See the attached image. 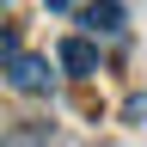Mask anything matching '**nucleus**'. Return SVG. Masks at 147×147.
<instances>
[{
	"label": "nucleus",
	"mask_w": 147,
	"mask_h": 147,
	"mask_svg": "<svg viewBox=\"0 0 147 147\" xmlns=\"http://www.w3.org/2000/svg\"><path fill=\"white\" fill-rule=\"evenodd\" d=\"M55 67H61V74H74V80L98 74V43H92V37H67V43L55 49Z\"/></svg>",
	"instance_id": "f03ea898"
},
{
	"label": "nucleus",
	"mask_w": 147,
	"mask_h": 147,
	"mask_svg": "<svg viewBox=\"0 0 147 147\" xmlns=\"http://www.w3.org/2000/svg\"><path fill=\"white\" fill-rule=\"evenodd\" d=\"M12 55H18V37H12L6 25H0V67H6V61H12Z\"/></svg>",
	"instance_id": "39448f33"
},
{
	"label": "nucleus",
	"mask_w": 147,
	"mask_h": 147,
	"mask_svg": "<svg viewBox=\"0 0 147 147\" xmlns=\"http://www.w3.org/2000/svg\"><path fill=\"white\" fill-rule=\"evenodd\" d=\"M0 147H49V123H25L12 135H0Z\"/></svg>",
	"instance_id": "20e7f679"
},
{
	"label": "nucleus",
	"mask_w": 147,
	"mask_h": 147,
	"mask_svg": "<svg viewBox=\"0 0 147 147\" xmlns=\"http://www.w3.org/2000/svg\"><path fill=\"white\" fill-rule=\"evenodd\" d=\"M80 25L86 31H123V6H117V0H86V6H80Z\"/></svg>",
	"instance_id": "7ed1b4c3"
},
{
	"label": "nucleus",
	"mask_w": 147,
	"mask_h": 147,
	"mask_svg": "<svg viewBox=\"0 0 147 147\" xmlns=\"http://www.w3.org/2000/svg\"><path fill=\"white\" fill-rule=\"evenodd\" d=\"M74 6H86V0H49V12H74Z\"/></svg>",
	"instance_id": "423d86ee"
},
{
	"label": "nucleus",
	"mask_w": 147,
	"mask_h": 147,
	"mask_svg": "<svg viewBox=\"0 0 147 147\" xmlns=\"http://www.w3.org/2000/svg\"><path fill=\"white\" fill-rule=\"evenodd\" d=\"M6 86L25 92V98H49V86H55V61H49V55H25V49H18L12 61H6Z\"/></svg>",
	"instance_id": "f257e3e1"
}]
</instances>
